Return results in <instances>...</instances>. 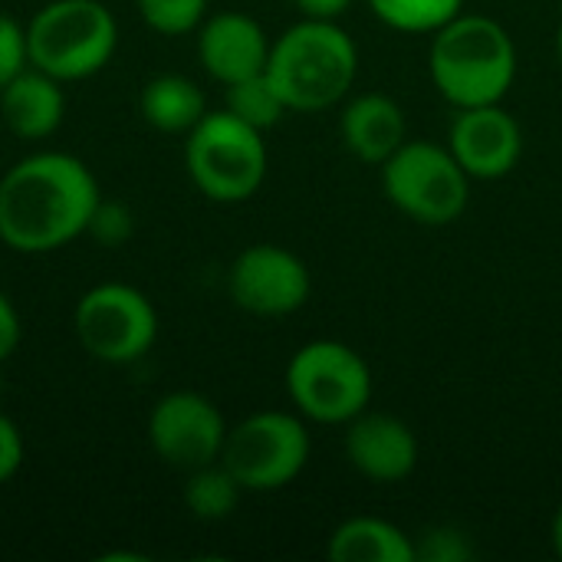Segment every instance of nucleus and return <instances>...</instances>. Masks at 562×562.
Returning a JSON list of instances; mask_svg holds the SVG:
<instances>
[{
	"instance_id": "nucleus-1",
	"label": "nucleus",
	"mask_w": 562,
	"mask_h": 562,
	"mask_svg": "<svg viewBox=\"0 0 562 562\" xmlns=\"http://www.w3.org/2000/svg\"><path fill=\"white\" fill-rule=\"evenodd\" d=\"M102 201L92 168L69 151H33L0 178V240L16 254H53L86 237Z\"/></svg>"
},
{
	"instance_id": "nucleus-2",
	"label": "nucleus",
	"mask_w": 562,
	"mask_h": 562,
	"mask_svg": "<svg viewBox=\"0 0 562 562\" xmlns=\"http://www.w3.org/2000/svg\"><path fill=\"white\" fill-rule=\"evenodd\" d=\"M428 72L454 109L504 102L517 79V46L510 33L481 13H458L435 30Z\"/></svg>"
},
{
	"instance_id": "nucleus-3",
	"label": "nucleus",
	"mask_w": 562,
	"mask_h": 562,
	"mask_svg": "<svg viewBox=\"0 0 562 562\" xmlns=\"http://www.w3.org/2000/svg\"><path fill=\"white\" fill-rule=\"evenodd\" d=\"M267 76L290 112H323L349 95L359 49L336 20L303 16L270 43Z\"/></svg>"
},
{
	"instance_id": "nucleus-4",
	"label": "nucleus",
	"mask_w": 562,
	"mask_h": 562,
	"mask_svg": "<svg viewBox=\"0 0 562 562\" xmlns=\"http://www.w3.org/2000/svg\"><path fill=\"white\" fill-rule=\"evenodd\" d=\"M30 66L66 82L102 72L119 49V20L102 0H49L26 23Z\"/></svg>"
},
{
	"instance_id": "nucleus-5",
	"label": "nucleus",
	"mask_w": 562,
	"mask_h": 562,
	"mask_svg": "<svg viewBox=\"0 0 562 562\" xmlns=\"http://www.w3.org/2000/svg\"><path fill=\"white\" fill-rule=\"evenodd\" d=\"M263 132L240 122L227 109H207V115L188 132L184 168L194 188L217 204H240L254 198L267 178Z\"/></svg>"
},
{
	"instance_id": "nucleus-6",
	"label": "nucleus",
	"mask_w": 562,
	"mask_h": 562,
	"mask_svg": "<svg viewBox=\"0 0 562 562\" xmlns=\"http://www.w3.org/2000/svg\"><path fill=\"white\" fill-rule=\"evenodd\" d=\"M286 395L310 422L349 425L372 402V369L352 346L313 339L286 366Z\"/></svg>"
},
{
	"instance_id": "nucleus-7",
	"label": "nucleus",
	"mask_w": 562,
	"mask_h": 562,
	"mask_svg": "<svg viewBox=\"0 0 562 562\" xmlns=\"http://www.w3.org/2000/svg\"><path fill=\"white\" fill-rule=\"evenodd\" d=\"M382 188L405 217L445 227L464 214L471 175L458 165L448 145L405 138V145L382 165Z\"/></svg>"
},
{
	"instance_id": "nucleus-8",
	"label": "nucleus",
	"mask_w": 562,
	"mask_h": 562,
	"mask_svg": "<svg viewBox=\"0 0 562 562\" xmlns=\"http://www.w3.org/2000/svg\"><path fill=\"white\" fill-rule=\"evenodd\" d=\"M310 451L313 441L300 415L254 412L227 428L221 464L237 477L244 494H270L306 471Z\"/></svg>"
},
{
	"instance_id": "nucleus-9",
	"label": "nucleus",
	"mask_w": 562,
	"mask_h": 562,
	"mask_svg": "<svg viewBox=\"0 0 562 562\" xmlns=\"http://www.w3.org/2000/svg\"><path fill=\"white\" fill-rule=\"evenodd\" d=\"M72 333L82 352L105 366H132L145 359L158 339V313L132 283H95L72 310Z\"/></svg>"
},
{
	"instance_id": "nucleus-10",
	"label": "nucleus",
	"mask_w": 562,
	"mask_h": 562,
	"mask_svg": "<svg viewBox=\"0 0 562 562\" xmlns=\"http://www.w3.org/2000/svg\"><path fill=\"white\" fill-rule=\"evenodd\" d=\"M145 435L161 464L188 474L194 468L221 461L227 422L207 395L178 389L151 405Z\"/></svg>"
},
{
	"instance_id": "nucleus-11",
	"label": "nucleus",
	"mask_w": 562,
	"mask_h": 562,
	"mask_svg": "<svg viewBox=\"0 0 562 562\" xmlns=\"http://www.w3.org/2000/svg\"><path fill=\"white\" fill-rule=\"evenodd\" d=\"M310 290L306 263L280 244H250L227 270V293L250 316H290L310 300Z\"/></svg>"
},
{
	"instance_id": "nucleus-12",
	"label": "nucleus",
	"mask_w": 562,
	"mask_h": 562,
	"mask_svg": "<svg viewBox=\"0 0 562 562\" xmlns=\"http://www.w3.org/2000/svg\"><path fill=\"white\" fill-rule=\"evenodd\" d=\"M448 148L471 181H501L524 155V132L501 102L458 109L448 128Z\"/></svg>"
},
{
	"instance_id": "nucleus-13",
	"label": "nucleus",
	"mask_w": 562,
	"mask_h": 562,
	"mask_svg": "<svg viewBox=\"0 0 562 562\" xmlns=\"http://www.w3.org/2000/svg\"><path fill=\"white\" fill-rule=\"evenodd\" d=\"M270 36L250 13L221 10L204 16L198 26V59L211 79L221 86L240 82L267 69L270 59Z\"/></svg>"
},
{
	"instance_id": "nucleus-14",
	"label": "nucleus",
	"mask_w": 562,
	"mask_h": 562,
	"mask_svg": "<svg viewBox=\"0 0 562 562\" xmlns=\"http://www.w3.org/2000/svg\"><path fill=\"white\" fill-rule=\"evenodd\" d=\"M346 458L362 477L398 484L418 468V438L402 418L366 408L346 425Z\"/></svg>"
},
{
	"instance_id": "nucleus-15",
	"label": "nucleus",
	"mask_w": 562,
	"mask_h": 562,
	"mask_svg": "<svg viewBox=\"0 0 562 562\" xmlns=\"http://www.w3.org/2000/svg\"><path fill=\"white\" fill-rule=\"evenodd\" d=\"M66 115L63 82L26 66L0 86V122L20 142H43L59 132Z\"/></svg>"
},
{
	"instance_id": "nucleus-16",
	"label": "nucleus",
	"mask_w": 562,
	"mask_h": 562,
	"mask_svg": "<svg viewBox=\"0 0 562 562\" xmlns=\"http://www.w3.org/2000/svg\"><path fill=\"white\" fill-rule=\"evenodd\" d=\"M342 145L366 165H385L408 138V122L392 95L366 92L356 95L339 119Z\"/></svg>"
},
{
	"instance_id": "nucleus-17",
	"label": "nucleus",
	"mask_w": 562,
	"mask_h": 562,
	"mask_svg": "<svg viewBox=\"0 0 562 562\" xmlns=\"http://www.w3.org/2000/svg\"><path fill=\"white\" fill-rule=\"evenodd\" d=\"M138 112L155 132L188 135L207 115V99H204V89L191 76L161 72L142 86Z\"/></svg>"
},
{
	"instance_id": "nucleus-18",
	"label": "nucleus",
	"mask_w": 562,
	"mask_h": 562,
	"mask_svg": "<svg viewBox=\"0 0 562 562\" xmlns=\"http://www.w3.org/2000/svg\"><path fill=\"white\" fill-rule=\"evenodd\" d=\"M333 562H415V540L382 517L342 520L326 547Z\"/></svg>"
},
{
	"instance_id": "nucleus-19",
	"label": "nucleus",
	"mask_w": 562,
	"mask_h": 562,
	"mask_svg": "<svg viewBox=\"0 0 562 562\" xmlns=\"http://www.w3.org/2000/svg\"><path fill=\"white\" fill-rule=\"evenodd\" d=\"M181 497H184V507L191 510L194 520L221 524L237 510L244 487L237 484V477L221 461H214V464H204V468H194L184 474Z\"/></svg>"
},
{
	"instance_id": "nucleus-20",
	"label": "nucleus",
	"mask_w": 562,
	"mask_h": 562,
	"mask_svg": "<svg viewBox=\"0 0 562 562\" xmlns=\"http://www.w3.org/2000/svg\"><path fill=\"white\" fill-rule=\"evenodd\" d=\"M224 109L234 112L240 122L260 128V132L280 125L283 115L290 112L286 102H283V95L273 89L267 69L257 72V76H247V79H240V82L224 86Z\"/></svg>"
},
{
	"instance_id": "nucleus-21",
	"label": "nucleus",
	"mask_w": 562,
	"mask_h": 562,
	"mask_svg": "<svg viewBox=\"0 0 562 562\" xmlns=\"http://www.w3.org/2000/svg\"><path fill=\"white\" fill-rule=\"evenodd\" d=\"M372 13L402 33H435L454 20L464 0H369Z\"/></svg>"
},
{
	"instance_id": "nucleus-22",
	"label": "nucleus",
	"mask_w": 562,
	"mask_h": 562,
	"mask_svg": "<svg viewBox=\"0 0 562 562\" xmlns=\"http://www.w3.org/2000/svg\"><path fill=\"white\" fill-rule=\"evenodd\" d=\"M207 3L211 0H135L145 26L161 36L198 33V26L207 16Z\"/></svg>"
},
{
	"instance_id": "nucleus-23",
	"label": "nucleus",
	"mask_w": 562,
	"mask_h": 562,
	"mask_svg": "<svg viewBox=\"0 0 562 562\" xmlns=\"http://www.w3.org/2000/svg\"><path fill=\"white\" fill-rule=\"evenodd\" d=\"M474 547L458 527H435L415 540V562H471Z\"/></svg>"
},
{
	"instance_id": "nucleus-24",
	"label": "nucleus",
	"mask_w": 562,
	"mask_h": 562,
	"mask_svg": "<svg viewBox=\"0 0 562 562\" xmlns=\"http://www.w3.org/2000/svg\"><path fill=\"white\" fill-rule=\"evenodd\" d=\"M135 231V217L132 211L122 204V201H109L102 198L89 217V227H86V237H92L95 244L102 247H122Z\"/></svg>"
},
{
	"instance_id": "nucleus-25",
	"label": "nucleus",
	"mask_w": 562,
	"mask_h": 562,
	"mask_svg": "<svg viewBox=\"0 0 562 562\" xmlns=\"http://www.w3.org/2000/svg\"><path fill=\"white\" fill-rule=\"evenodd\" d=\"M30 66V46H26V26L0 10V86L23 72Z\"/></svg>"
},
{
	"instance_id": "nucleus-26",
	"label": "nucleus",
	"mask_w": 562,
	"mask_h": 562,
	"mask_svg": "<svg viewBox=\"0 0 562 562\" xmlns=\"http://www.w3.org/2000/svg\"><path fill=\"white\" fill-rule=\"evenodd\" d=\"M26 461V445H23V435L16 428V422L10 415L0 412V487L10 484L20 468Z\"/></svg>"
},
{
	"instance_id": "nucleus-27",
	"label": "nucleus",
	"mask_w": 562,
	"mask_h": 562,
	"mask_svg": "<svg viewBox=\"0 0 562 562\" xmlns=\"http://www.w3.org/2000/svg\"><path fill=\"white\" fill-rule=\"evenodd\" d=\"M20 339H23V319L13 300L0 290V366L20 349Z\"/></svg>"
},
{
	"instance_id": "nucleus-28",
	"label": "nucleus",
	"mask_w": 562,
	"mask_h": 562,
	"mask_svg": "<svg viewBox=\"0 0 562 562\" xmlns=\"http://www.w3.org/2000/svg\"><path fill=\"white\" fill-rule=\"evenodd\" d=\"M352 0H293V7L310 20H339Z\"/></svg>"
},
{
	"instance_id": "nucleus-29",
	"label": "nucleus",
	"mask_w": 562,
	"mask_h": 562,
	"mask_svg": "<svg viewBox=\"0 0 562 562\" xmlns=\"http://www.w3.org/2000/svg\"><path fill=\"white\" fill-rule=\"evenodd\" d=\"M550 540H553V550H557V557L562 560V507L557 510V517H553V527H550Z\"/></svg>"
},
{
	"instance_id": "nucleus-30",
	"label": "nucleus",
	"mask_w": 562,
	"mask_h": 562,
	"mask_svg": "<svg viewBox=\"0 0 562 562\" xmlns=\"http://www.w3.org/2000/svg\"><path fill=\"white\" fill-rule=\"evenodd\" d=\"M557 49H560V66H562V23H560V36H557Z\"/></svg>"
}]
</instances>
